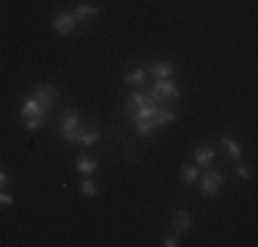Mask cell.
Instances as JSON below:
<instances>
[{"label": "cell", "mask_w": 258, "mask_h": 247, "mask_svg": "<svg viewBox=\"0 0 258 247\" xmlns=\"http://www.w3.org/2000/svg\"><path fill=\"white\" fill-rule=\"evenodd\" d=\"M192 157H195V165H198V168L201 165H212L214 162V148L212 146H198Z\"/></svg>", "instance_id": "14"}, {"label": "cell", "mask_w": 258, "mask_h": 247, "mask_svg": "<svg viewBox=\"0 0 258 247\" xmlns=\"http://www.w3.org/2000/svg\"><path fill=\"white\" fill-rule=\"evenodd\" d=\"M179 178H181L184 184H198V178H201L198 165H184V168L179 170Z\"/></svg>", "instance_id": "15"}, {"label": "cell", "mask_w": 258, "mask_h": 247, "mask_svg": "<svg viewBox=\"0 0 258 247\" xmlns=\"http://www.w3.org/2000/svg\"><path fill=\"white\" fill-rule=\"evenodd\" d=\"M11 203H14V198H11L9 193H3V190H0V206H11Z\"/></svg>", "instance_id": "22"}, {"label": "cell", "mask_w": 258, "mask_h": 247, "mask_svg": "<svg viewBox=\"0 0 258 247\" xmlns=\"http://www.w3.org/2000/svg\"><path fill=\"white\" fill-rule=\"evenodd\" d=\"M146 80H149V69H143V66H138V69H129L124 74V83L126 85H143Z\"/></svg>", "instance_id": "13"}, {"label": "cell", "mask_w": 258, "mask_h": 247, "mask_svg": "<svg viewBox=\"0 0 258 247\" xmlns=\"http://www.w3.org/2000/svg\"><path fill=\"white\" fill-rule=\"evenodd\" d=\"M75 20H77V25H88V22H94L96 20V6H91V3H80L75 11Z\"/></svg>", "instance_id": "8"}, {"label": "cell", "mask_w": 258, "mask_h": 247, "mask_svg": "<svg viewBox=\"0 0 258 247\" xmlns=\"http://www.w3.org/2000/svg\"><path fill=\"white\" fill-rule=\"evenodd\" d=\"M233 176H236V181H247V178H250V170L244 168V165H236V173H233Z\"/></svg>", "instance_id": "20"}, {"label": "cell", "mask_w": 258, "mask_h": 247, "mask_svg": "<svg viewBox=\"0 0 258 247\" xmlns=\"http://www.w3.org/2000/svg\"><path fill=\"white\" fill-rule=\"evenodd\" d=\"M77 170L83 173V176H91V173L96 170V159L94 157H77Z\"/></svg>", "instance_id": "18"}, {"label": "cell", "mask_w": 258, "mask_h": 247, "mask_svg": "<svg viewBox=\"0 0 258 247\" xmlns=\"http://www.w3.org/2000/svg\"><path fill=\"white\" fill-rule=\"evenodd\" d=\"M154 102L159 104V107H170L173 102H179V96H181V88L173 83V80H154V88H151V94H149Z\"/></svg>", "instance_id": "1"}, {"label": "cell", "mask_w": 258, "mask_h": 247, "mask_svg": "<svg viewBox=\"0 0 258 247\" xmlns=\"http://www.w3.org/2000/svg\"><path fill=\"white\" fill-rule=\"evenodd\" d=\"M83 127V118H80L77 110H66L63 115H60V132H72V129Z\"/></svg>", "instance_id": "10"}, {"label": "cell", "mask_w": 258, "mask_h": 247, "mask_svg": "<svg viewBox=\"0 0 258 247\" xmlns=\"http://www.w3.org/2000/svg\"><path fill=\"white\" fill-rule=\"evenodd\" d=\"M198 181H201V195L212 198L214 193H220V187H223V173L209 170V173H204V176L198 178Z\"/></svg>", "instance_id": "5"}, {"label": "cell", "mask_w": 258, "mask_h": 247, "mask_svg": "<svg viewBox=\"0 0 258 247\" xmlns=\"http://www.w3.org/2000/svg\"><path fill=\"white\" fill-rule=\"evenodd\" d=\"M20 115H22V121H25V127H28V129H33V132L44 127V110H41V104L36 102L33 96H28L25 102H22Z\"/></svg>", "instance_id": "2"}, {"label": "cell", "mask_w": 258, "mask_h": 247, "mask_svg": "<svg viewBox=\"0 0 258 247\" xmlns=\"http://www.w3.org/2000/svg\"><path fill=\"white\" fill-rule=\"evenodd\" d=\"M80 193H83L85 198H96V184L91 181V176H85L83 181H80Z\"/></svg>", "instance_id": "19"}, {"label": "cell", "mask_w": 258, "mask_h": 247, "mask_svg": "<svg viewBox=\"0 0 258 247\" xmlns=\"http://www.w3.org/2000/svg\"><path fill=\"white\" fill-rule=\"evenodd\" d=\"M170 225H173L176 233L189 231V228H192V214H189V212H173V217H170Z\"/></svg>", "instance_id": "9"}, {"label": "cell", "mask_w": 258, "mask_h": 247, "mask_svg": "<svg viewBox=\"0 0 258 247\" xmlns=\"http://www.w3.org/2000/svg\"><path fill=\"white\" fill-rule=\"evenodd\" d=\"M33 99L41 104V110H52L55 104H58V99H60V94H58V88L55 85H50V83H41V85H36L33 88Z\"/></svg>", "instance_id": "4"}, {"label": "cell", "mask_w": 258, "mask_h": 247, "mask_svg": "<svg viewBox=\"0 0 258 247\" xmlns=\"http://www.w3.org/2000/svg\"><path fill=\"white\" fill-rule=\"evenodd\" d=\"M151 121H154V127H168V124H173L176 121V113L170 107H157L154 110V115H151Z\"/></svg>", "instance_id": "11"}, {"label": "cell", "mask_w": 258, "mask_h": 247, "mask_svg": "<svg viewBox=\"0 0 258 247\" xmlns=\"http://www.w3.org/2000/svg\"><path fill=\"white\" fill-rule=\"evenodd\" d=\"M220 148H223V151H225V157L233 159V162H236V159L242 157V146H239L233 138H220Z\"/></svg>", "instance_id": "12"}, {"label": "cell", "mask_w": 258, "mask_h": 247, "mask_svg": "<svg viewBox=\"0 0 258 247\" xmlns=\"http://www.w3.org/2000/svg\"><path fill=\"white\" fill-rule=\"evenodd\" d=\"M60 140H66V143H77V146H94L96 140H99V129L83 124V127L72 129V132H60Z\"/></svg>", "instance_id": "3"}, {"label": "cell", "mask_w": 258, "mask_h": 247, "mask_svg": "<svg viewBox=\"0 0 258 247\" xmlns=\"http://www.w3.org/2000/svg\"><path fill=\"white\" fill-rule=\"evenodd\" d=\"M176 72V64H170V60H157V64L149 66V74H154V80H168L173 77Z\"/></svg>", "instance_id": "7"}, {"label": "cell", "mask_w": 258, "mask_h": 247, "mask_svg": "<svg viewBox=\"0 0 258 247\" xmlns=\"http://www.w3.org/2000/svg\"><path fill=\"white\" fill-rule=\"evenodd\" d=\"M181 242H179V233H170L168 239H165V247H179Z\"/></svg>", "instance_id": "21"}, {"label": "cell", "mask_w": 258, "mask_h": 247, "mask_svg": "<svg viewBox=\"0 0 258 247\" xmlns=\"http://www.w3.org/2000/svg\"><path fill=\"white\" fill-rule=\"evenodd\" d=\"M6 184H9V173H6L3 168H0V190H3Z\"/></svg>", "instance_id": "23"}, {"label": "cell", "mask_w": 258, "mask_h": 247, "mask_svg": "<svg viewBox=\"0 0 258 247\" xmlns=\"http://www.w3.org/2000/svg\"><path fill=\"white\" fill-rule=\"evenodd\" d=\"M149 99H151V96H146V94H129V96H126V102H124V107H126V113H129V115H132V113H135V110H138V107H140V104H146V102H149Z\"/></svg>", "instance_id": "16"}, {"label": "cell", "mask_w": 258, "mask_h": 247, "mask_svg": "<svg viewBox=\"0 0 258 247\" xmlns=\"http://www.w3.org/2000/svg\"><path fill=\"white\" fill-rule=\"evenodd\" d=\"M52 28H55V33H60V36L72 33V30L77 28L75 14H72V11H58V14L52 17Z\"/></svg>", "instance_id": "6"}, {"label": "cell", "mask_w": 258, "mask_h": 247, "mask_svg": "<svg viewBox=\"0 0 258 247\" xmlns=\"http://www.w3.org/2000/svg\"><path fill=\"white\" fill-rule=\"evenodd\" d=\"M135 124V132H138V138H151V132H154V121L151 118H143V121H132Z\"/></svg>", "instance_id": "17"}]
</instances>
